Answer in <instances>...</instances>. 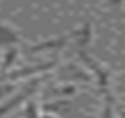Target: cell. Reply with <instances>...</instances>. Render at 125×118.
I'll return each instance as SVG.
<instances>
[{
  "instance_id": "obj_1",
  "label": "cell",
  "mask_w": 125,
  "mask_h": 118,
  "mask_svg": "<svg viewBox=\"0 0 125 118\" xmlns=\"http://www.w3.org/2000/svg\"><path fill=\"white\" fill-rule=\"evenodd\" d=\"M51 65H55V62H49V64H42V65H35V67H30V69H23V71H14L9 78H21V76H27V74H34V72H41V71H48Z\"/></svg>"
},
{
  "instance_id": "obj_2",
  "label": "cell",
  "mask_w": 125,
  "mask_h": 118,
  "mask_svg": "<svg viewBox=\"0 0 125 118\" xmlns=\"http://www.w3.org/2000/svg\"><path fill=\"white\" fill-rule=\"evenodd\" d=\"M67 43V37H60V39H55V41H49V43H42V44H37V46H32L30 51H41V49H49V48H58Z\"/></svg>"
},
{
  "instance_id": "obj_3",
  "label": "cell",
  "mask_w": 125,
  "mask_h": 118,
  "mask_svg": "<svg viewBox=\"0 0 125 118\" xmlns=\"http://www.w3.org/2000/svg\"><path fill=\"white\" fill-rule=\"evenodd\" d=\"M122 116H123V118H125V113H123V111H122Z\"/></svg>"
}]
</instances>
